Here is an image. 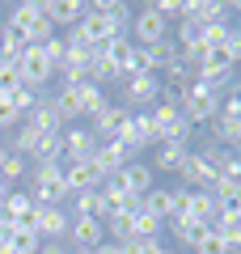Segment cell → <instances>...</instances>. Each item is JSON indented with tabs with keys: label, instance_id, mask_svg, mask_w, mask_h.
<instances>
[{
	"label": "cell",
	"instance_id": "cell-1",
	"mask_svg": "<svg viewBox=\"0 0 241 254\" xmlns=\"http://www.w3.org/2000/svg\"><path fill=\"white\" fill-rule=\"evenodd\" d=\"M4 26H13L30 47H43L47 38L60 34V30L51 26V17H47L43 0H21V4H13V13H9V21H4Z\"/></svg>",
	"mask_w": 241,
	"mask_h": 254
},
{
	"label": "cell",
	"instance_id": "cell-2",
	"mask_svg": "<svg viewBox=\"0 0 241 254\" xmlns=\"http://www.w3.org/2000/svg\"><path fill=\"white\" fill-rule=\"evenodd\" d=\"M26 190L34 195L38 208H60L68 195V182H63V170L60 165H30V178H26Z\"/></svg>",
	"mask_w": 241,
	"mask_h": 254
},
{
	"label": "cell",
	"instance_id": "cell-3",
	"mask_svg": "<svg viewBox=\"0 0 241 254\" xmlns=\"http://www.w3.org/2000/svg\"><path fill=\"white\" fill-rule=\"evenodd\" d=\"M148 115H152V131H157V144H186V148H190L195 123H190V119L182 115L178 106H165V102H157Z\"/></svg>",
	"mask_w": 241,
	"mask_h": 254
},
{
	"label": "cell",
	"instance_id": "cell-4",
	"mask_svg": "<svg viewBox=\"0 0 241 254\" xmlns=\"http://www.w3.org/2000/svg\"><path fill=\"white\" fill-rule=\"evenodd\" d=\"M178 110H182L195 127H199V123H212V119L220 115V93L207 89L203 81H190L186 93H182V106H178Z\"/></svg>",
	"mask_w": 241,
	"mask_h": 254
},
{
	"label": "cell",
	"instance_id": "cell-5",
	"mask_svg": "<svg viewBox=\"0 0 241 254\" xmlns=\"http://www.w3.org/2000/svg\"><path fill=\"white\" fill-rule=\"evenodd\" d=\"M131 30H135V38H131L135 47H157L170 38V21L157 13V4H140L131 13Z\"/></svg>",
	"mask_w": 241,
	"mask_h": 254
},
{
	"label": "cell",
	"instance_id": "cell-6",
	"mask_svg": "<svg viewBox=\"0 0 241 254\" xmlns=\"http://www.w3.org/2000/svg\"><path fill=\"white\" fill-rule=\"evenodd\" d=\"M157 102H161V76L140 72V76H127L123 81V106L127 110H152Z\"/></svg>",
	"mask_w": 241,
	"mask_h": 254
},
{
	"label": "cell",
	"instance_id": "cell-7",
	"mask_svg": "<svg viewBox=\"0 0 241 254\" xmlns=\"http://www.w3.org/2000/svg\"><path fill=\"white\" fill-rule=\"evenodd\" d=\"M178 178H182L186 190H212L216 187V165L207 161L203 148H190L186 161H182V170H178Z\"/></svg>",
	"mask_w": 241,
	"mask_h": 254
},
{
	"label": "cell",
	"instance_id": "cell-8",
	"mask_svg": "<svg viewBox=\"0 0 241 254\" xmlns=\"http://www.w3.org/2000/svg\"><path fill=\"white\" fill-rule=\"evenodd\" d=\"M13 64H17V76H21V85H30V89H47V81L55 76V68L47 64L43 47H26V51H21Z\"/></svg>",
	"mask_w": 241,
	"mask_h": 254
},
{
	"label": "cell",
	"instance_id": "cell-9",
	"mask_svg": "<svg viewBox=\"0 0 241 254\" xmlns=\"http://www.w3.org/2000/svg\"><path fill=\"white\" fill-rule=\"evenodd\" d=\"M178 216L199 220V225H216V199H212V190H186V187H178Z\"/></svg>",
	"mask_w": 241,
	"mask_h": 254
},
{
	"label": "cell",
	"instance_id": "cell-10",
	"mask_svg": "<svg viewBox=\"0 0 241 254\" xmlns=\"http://www.w3.org/2000/svg\"><path fill=\"white\" fill-rule=\"evenodd\" d=\"M131 161H140V153H135L127 140H110V144H102L98 153H93V165H98V174H102V182L110 178V174H119L123 165H131Z\"/></svg>",
	"mask_w": 241,
	"mask_h": 254
},
{
	"label": "cell",
	"instance_id": "cell-11",
	"mask_svg": "<svg viewBox=\"0 0 241 254\" xmlns=\"http://www.w3.org/2000/svg\"><path fill=\"white\" fill-rule=\"evenodd\" d=\"M127 123H131V110H127L123 102H119V106H106L98 119H89V131L102 140V144H110V140H123Z\"/></svg>",
	"mask_w": 241,
	"mask_h": 254
},
{
	"label": "cell",
	"instance_id": "cell-12",
	"mask_svg": "<svg viewBox=\"0 0 241 254\" xmlns=\"http://www.w3.org/2000/svg\"><path fill=\"white\" fill-rule=\"evenodd\" d=\"M0 216L9 220L13 229H34V216H38V203L30 190H9V199H4V208H0Z\"/></svg>",
	"mask_w": 241,
	"mask_h": 254
},
{
	"label": "cell",
	"instance_id": "cell-13",
	"mask_svg": "<svg viewBox=\"0 0 241 254\" xmlns=\"http://www.w3.org/2000/svg\"><path fill=\"white\" fill-rule=\"evenodd\" d=\"M98 148H102V140L93 136L89 127H63V161H93Z\"/></svg>",
	"mask_w": 241,
	"mask_h": 254
},
{
	"label": "cell",
	"instance_id": "cell-14",
	"mask_svg": "<svg viewBox=\"0 0 241 254\" xmlns=\"http://www.w3.org/2000/svg\"><path fill=\"white\" fill-rule=\"evenodd\" d=\"M63 182H68V195H80V190H98L102 187V174L93 161H63Z\"/></svg>",
	"mask_w": 241,
	"mask_h": 254
},
{
	"label": "cell",
	"instance_id": "cell-15",
	"mask_svg": "<svg viewBox=\"0 0 241 254\" xmlns=\"http://www.w3.org/2000/svg\"><path fill=\"white\" fill-rule=\"evenodd\" d=\"M68 242H72V250H98V246L106 242V220H80V216H72Z\"/></svg>",
	"mask_w": 241,
	"mask_h": 254
},
{
	"label": "cell",
	"instance_id": "cell-16",
	"mask_svg": "<svg viewBox=\"0 0 241 254\" xmlns=\"http://www.w3.org/2000/svg\"><path fill=\"white\" fill-rule=\"evenodd\" d=\"M68 225H72V216L63 208H38V216H34V233L43 242H63L68 237Z\"/></svg>",
	"mask_w": 241,
	"mask_h": 254
},
{
	"label": "cell",
	"instance_id": "cell-17",
	"mask_svg": "<svg viewBox=\"0 0 241 254\" xmlns=\"http://www.w3.org/2000/svg\"><path fill=\"white\" fill-rule=\"evenodd\" d=\"M144 212L148 216H157L161 225H170L174 216H178V187H152L148 195H144Z\"/></svg>",
	"mask_w": 241,
	"mask_h": 254
},
{
	"label": "cell",
	"instance_id": "cell-18",
	"mask_svg": "<svg viewBox=\"0 0 241 254\" xmlns=\"http://www.w3.org/2000/svg\"><path fill=\"white\" fill-rule=\"evenodd\" d=\"M135 51H140V47L131 43V38H115V43L106 47V60L115 64V72H119V81H127V76H140V68H135Z\"/></svg>",
	"mask_w": 241,
	"mask_h": 254
},
{
	"label": "cell",
	"instance_id": "cell-19",
	"mask_svg": "<svg viewBox=\"0 0 241 254\" xmlns=\"http://www.w3.org/2000/svg\"><path fill=\"white\" fill-rule=\"evenodd\" d=\"M43 9H47V17H51V26L60 30V26H80V17H85V0H43Z\"/></svg>",
	"mask_w": 241,
	"mask_h": 254
},
{
	"label": "cell",
	"instance_id": "cell-20",
	"mask_svg": "<svg viewBox=\"0 0 241 254\" xmlns=\"http://www.w3.org/2000/svg\"><path fill=\"white\" fill-rule=\"evenodd\" d=\"M76 98H80V119H98L102 110L110 106L106 85H98V81H80L76 85Z\"/></svg>",
	"mask_w": 241,
	"mask_h": 254
},
{
	"label": "cell",
	"instance_id": "cell-21",
	"mask_svg": "<svg viewBox=\"0 0 241 254\" xmlns=\"http://www.w3.org/2000/svg\"><path fill=\"white\" fill-rule=\"evenodd\" d=\"M68 216H80V220H106V199H102V187H98V190H80V195H72Z\"/></svg>",
	"mask_w": 241,
	"mask_h": 254
},
{
	"label": "cell",
	"instance_id": "cell-22",
	"mask_svg": "<svg viewBox=\"0 0 241 254\" xmlns=\"http://www.w3.org/2000/svg\"><path fill=\"white\" fill-rule=\"evenodd\" d=\"M119 178H123V187H127V195H148L157 182H152V165L148 161H131V165H123L119 170Z\"/></svg>",
	"mask_w": 241,
	"mask_h": 254
},
{
	"label": "cell",
	"instance_id": "cell-23",
	"mask_svg": "<svg viewBox=\"0 0 241 254\" xmlns=\"http://www.w3.org/2000/svg\"><path fill=\"white\" fill-rule=\"evenodd\" d=\"M26 123H34L38 131H43V136H60L63 127H68V123L60 119V110L51 106V98H43V102H38V106L30 110V115H26Z\"/></svg>",
	"mask_w": 241,
	"mask_h": 254
},
{
	"label": "cell",
	"instance_id": "cell-24",
	"mask_svg": "<svg viewBox=\"0 0 241 254\" xmlns=\"http://www.w3.org/2000/svg\"><path fill=\"white\" fill-rule=\"evenodd\" d=\"M89 9L102 13V17H106L119 34H127V30H131V13H135V9H131V4H123V0H93Z\"/></svg>",
	"mask_w": 241,
	"mask_h": 254
},
{
	"label": "cell",
	"instance_id": "cell-25",
	"mask_svg": "<svg viewBox=\"0 0 241 254\" xmlns=\"http://www.w3.org/2000/svg\"><path fill=\"white\" fill-rule=\"evenodd\" d=\"M186 153H190V148L186 144H157V153H152V174H178L182 170V161H186Z\"/></svg>",
	"mask_w": 241,
	"mask_h": 254
},
{
	"label": "cell",
	"instance_id": "cell-26",
	"mask_svg": "<svg viewBox=\"0 0 241 254\" xmlns=\"http://www.w3.org/2000/svg\"><path fill=\"white\" fill-rule=\"evenodd\" d=\"M38 144H43V131H38L34 123H26V119H21V123L13 127V140H9V148H13L17 157H26V161H30Z\"/></svg>",
	"mask_w": 241,
	"mask_h": 254
},
{
	"label": "cell",
	"instance_id": "cell-27",
	"mask_svg": "<svg viewBox=\"0 0 241 254\" xmlns=\"http://www.w3.org/2000/svg\"><path fill=\"white\" fill-rule=\"evenodd\" d=\"M207 127H212V144H220V148H241V119L216 115Z\"/></svg>",
	"mask_w": 241,
	"mask_h": 254
},
{
	"label": "cell",
	"instance_id": "cell-28",
	"mask_svg": "<svg viewBox=\"0 0 241 254\" xmlns=\"http://www.w3.org/2000/svg\"><path fill=\"white\" fill-rule=\"evenodd\" d=\"M170 229H174V242H178V246H190V250H195V246H199V237H203L212 225H199V220L174 216V220H170Z\"/></svg>",
	"mask_w": 241,
	"mask_h": 254
},
{
	"label": "cell",
	"instance_id": "cell-29",
	"mask_svg": "<svg viewBox=\"0 0 241 254\" xmlns=\"http://www.w3.org/2000/svg\"><path fill=\"white\" fill-rule=\"evenodd\" d=\"M4 246H9L13 254H38L43 237H38L34 229H13V233H9V242H4Z\"/></svg>",
	"mask_w": 241,
	"mask_h": 254
},
{
	"label": "cell",
	"instance_id": "cell-30",
	"mask_svg": "<svg viewBox=\"0 0 241 254\" xmlns=\"http://www.w3.org/2000/svg\"><path fill=\"white\" fill-rule=\"evenodd\" d=\"M9 102H13V110H17V115L26 119L30 110H34L38 102H43V89H30V85H17V89L9 93Z\"/></svg>",
	"mask_w": 241,
	"mask_h": 254
},
{
	"label": "cell",
	"instance_id": "cell-31",
	"mask_svg": "<svg viewBox=\"0 0 241 254\" xmlns=\"http://www.w3.org/2000/svg\"><path fill=\"white\" fill-rule=\"evenodd\" d=\"M26 47H30V43H26L13 26H0V60H17Z\"/></svg>",
	"mask_w": 241,
	"mask_h": 254
},
{
	"label": "cell",
	"instance_id": "cell-32",
	"mask_svg": "<svg viewBox=\"0 0 241 254\" xmlns=\"http://www.w3.org/2000/svg\"><path fill=\"white\" fill-rule=\"evenodd\" d=\"M0 178L9 182V187H17L21 178H30V161H26V157H17V153L9 148V161L0 165Z\"/></svg>",
	"mask_w": 241,
	"mask_h": 254
},
{
	"label": "cell",
	"instance_id": "cell-33",
	"mask_svg": "<svg viewBox=\"0 0 241 254\" xmlns=\"http://www.w3.org/2000/svg\"><path fill=\"white\" fill-rule=\"evenodd\" d=\"M216 233H220V242H224L229 254H241V225L237 220H216Z\"/></svg>",
	"mask_w": 241,
	"mask_h": 254
},
{
	"label": "cell",
	"instance_id": "cell-34",
	"mask_svg": "<svg viewBox=\"0 0 241 254\" xmlns=\"http://www.w3.org/2000/svg\"><path fill=\"white\" fill-rule=\"evenodd\" d=\"M43 55H47V64H51L55 72H60V68H63V60H68V43H63V34L47 38V43H43Z\"/></svg>",
	"mask_w": 241,
	"mask_h": 254
},
{
	"label": "cell",
	"instance_id": "cell-35",
	"mask_svg": "<svg viewBox=\"0 0 241 254\" xmlns=\"http://www.w3.org/2000/svg\"><path fill=\"white\" fill-rule=\"evenodd\" d=\"M21 85V76H17V64L13 60H0V98H9L13 89Z\"/></svg>",
	"mask_w": 241,
	"mask_h": 254
},
{
	"label": "cell",
	"instance_id": "cell-36",
	"mask_svg": "<svg viewBox=\"0 0 241 254\" xmlns=\"http://www.w3.org/2000/svg\"><path fill=\"white\" fill-rule=\"evenodd\" d=\"M131 229H135V242H144V237H157L161 233V220L148 216V212H140V216H131Z\"/></svg>",
	"mask_w": 241,
	"mask_h": 254
},
{
	"label": "cell",
	"instance_id": "cell-37",
	"mask_svg": "<svg viewBox=\"0 0 241 254\" xmlns=\"http://www.w3.org/2000/svg\"><path fill=\"white\" fill-rule=\"evenodd\" d=\"M229 21H212V26H203V51H212V47H224V38H229Z\"/></svg>",
	"mask_w": 241,
	"mask_h": 254
},
{
	"label": "cell",
	"instance_id": "cell-38",
	"mask_svg": "<svg viewBox=\"0 0 241 254\" xmlns=\"http://www.w3.org/2000/svg\"><path fill=\"white\" fill-rule=\"evenodd\" d=\"M195 254H229V250H224V242H220V233H216V225L207 229L203 237H199V246H195Z\"/></svg>",
	"mask_w": 241,
	"mask_h": 254
},
{
	"label": "cell",
	"instance_id": "cell-39",
	"mask_svg": "<svg viewBox=\"0 0 241 254\" xmlns=\"http://www.w3.org/2000/svg\"><path fill=\"white\" fill-rule=\"evenodd\" d=\"M127 254H174L170 246H161L157 237H144V242H131L127 246Z\"/></svg>",
	"mask_w": 241,
	"mask_h": 254
},
{
	"label": "cell",
	"instance_id": "cell-40",
	"mask_svg": "<svg viewBox=\"0 0 241 254\" xmlns=\"http://www.w3.org/2000/svg\"><path fill=\"white\" fill-rule=\"evenodd\" d=\"M17 123H21V115L13 110V102L0 98V131H9V127H17Z\"/></svg>",
	"mask_w": 241,
	"mask_h": 254
},
{
	"label": "cell",
	"instance_id": "cell-41",
	"mask_svg": "<svg viewBox=\"0 0 241 254\" xmlns=\"http://www.w3.org/2000/svg\"><path fill=\"white\" fill-rule=\"evenodd\" d=\"M224 51H229L233 68H237V64H241V30H237V26H233V30H229V38H224Z\"/></svg>",
	"mask_w": 241,
	"mask_h": 254
},
{
	"label": "cell",
	"instance_id": "cell-42",
	"mask_svg": "<svg viewBox=\"0 0 241 254\" xmlns=\"http://www.w3.org/2000/svg\"><path fill=\"white\" fill-rule=\"evenodd\" d=\"M38 254H68V246H63V242H43Z\"/></svg>",
	"mask_w": 241,
	"mask_h": 254
},
{
	"label": "cell",
	"instance_id": "cell-43",
	"mask_svg": "<svg viewBox=\"0 0 241 254\" xmlns=\"http://www.w3.org/2000/svg\"><path fill=\"white\" fill-rule=\"evenodd\" d=\"M98 254H127V246H123V242H102Z\"/></svg>",
	"mask_w": 241,
	"mask_h": 254
},
{
	"label": "cell",
	"instance_id": "cell-44",
	"mask_svg": "<svg viewBox=\"0 0 241 254\" xmlns=\"http://www.w3.org/2000/svg\"><path fill=\"white\" fill-rule=\"evenodd\" d=\"M9 233H13V225H9V220H4V216H0V246L9 242Z\"/></svg>",
	"mask_w": 241,
	"mask_h": 254
},
{
	"label": "cell",
	"instance_id": "cell-45",
	"mask_svg": "<svg viewBox=\"0 0 241 254\" xmlns=\"http://www.w3.org/2000/svg\"><path fill=\"white\" fill-rule=\"evenodd\" d=\"M9 190H13V187H9L4 178H0V208H4V199H9Z\"/></svg>",
	"mask_w": 241,
	"mask_h": 254
},
{
	"label": "cell",
	"instance_id": "cell-46",
	"mask_svg": "<svg viewBox=\"0 0 241 254\" xmlns=\"http://www.w3.org/2000/svg\"><path fill=\"white\" fill-rule=\"evenodd\" d=\"M4 161H9V144H0V165H4Z\"/></svg>",
	"mask_w": 241,
	"mask_h": 254
},
{
	"label": "cell",
	"instance_id": "cell-47",
	"mask_svg": "<svg viewBox=\"0 0 241 254\" xmlns=\"http://www.w3.org/2000/svg\"><path fill=\"white\" fill-rule=\"evenodd\" d=\"M68 254H98V250H68Z\"/></svg>",
	"mask_w": 241,
	"mask_h": 254
},
{
	"label": "cell",
	"instance_id": "cell-48",
	"mask_svg": "<svg viewBox=\"0 0 241 254\" xmlns=\"http://www.w3.org/2000/svg\"><path fill=\"white\" fill-rule=\"evenodd\" d=\"M0 254H13V250H9V246H0Z\"/></svg>",
	"mask_w": 241,
	"mask_h": 254
},
{
	"label": "cell",
	"instance_id": "cell-49",
	"mask_svg": "<svg viewBox=\"0 0 241 254\" xmlns=\"http://www.w3.org/2000/svg\"><path fill=\"white\" fill-rule=\"evenodd\" d=\"M237 30H241V26H237Z\"/></svg>",
	"mask_w": 241,
	"mask_h": 254
}]
</instances>
